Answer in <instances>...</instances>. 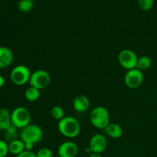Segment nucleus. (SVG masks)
Wrapping results in <instances>:
<instances>
[{"label": "nucleus", "instance_id": "10", "mask_svg": "<svg viewBox=\"0 0 157 157\" xmlns=\"http://www.w3.org/2000/svg\"><path fill=\"white\" fill-rule=\"evenodd\" d=\"M79 149L75 143L66 141L59 146L58 150V156L61 157H76Z\"/></svg>", "mask_w": 157, "mask_h": 157}, {"label": "nucleus", "instance_id": "14", "mask_svg": "<svg viewBox=\"0 0 157 157\" xmlns=\"http://www.w3.org/2000/svg\"><path fill=\"white\" fill-rule=\"evenodd\" d=\"M9 153L13 155H19L25 150V143L21 139H16L9 143Z\"/></svg>", "mask_w": 157, "mask_h": 157}, {"label": "nucleus", "instance_id": "24", "mask_svg": "<svg viewBox=\"0 0 157 157\" xmlns=\"http://www.w3.org/2000/svg\"><path fill=\"white\" fill-rule=\"evenodd\" d=\"M16 157H37L36 153H33L32 151H29V150H25L22 153H20Z\"/></svg>", "mask_w": 157, "mask_h": 157}, {"label": "nucleus", "instance_id": "17", "mask_svg": "<svg viewBox=\"0 0 157 157\" xmlns=\"http://www.w3.org/2000/svg\"><path fill=\"white\" fill-rule=\"evenodd\" d=\"M152 61L148 56H142L138 58L137 64H136V68L140 71L147 70L151 67Z\"/></svg>", "mask_w": 157, "mask_h": 157}, {"label": "nucleus", "instance_id": "9", "mask_svg": "<svg viewBox=\"0 0 157 157\" xmlns=\"http://www.w3.org/2000/svg\"><path fill=\"white\" fill-rule=\"evenodd\" d=\"M107 141L105 136L102 134H94L90 140L89 146L92 153H101L106 150Z\"/></svg>", "mask_w": 157, "mask_h": 157}, {"label": "nucleus", "instance_id": "29", "mask_svg": "<svg viewBox=\"0 0 157 157\" xmlns=\"http://www.w3.org/2000/svg\"><path fill=\"white\" fill-rule=\"evenodd\" d=\"M30 1H33V0H30Z\"/></svg>", "mask_w": 157, "mask_h": 157}, {"label": "nucleus", "instance_id": "20", "mask_svg": "<svg viewBox=\"0 0 157 157\" xmlns=\"http://www.w3.org/2000/svg\"><path fill=\"white\" fill-rule=\"evenodd\" d=\"M51 115L52 117L58 121H61L64 117V111L60 106H55L51 110Z\"/></svg>", "mask_w": 157, "mask_h": 157}, {"label": "nucleus", "instance_id": "23", "mask_svg": "<svg viewBox=\"0 0 157 157\" xmlns=\"http://www.w3.org/2000/svg\"><path fill=\"white\" fill-rule=\"evenodd\" d=\"M37 157H53V153L50 149L43 147L36 153Z\"/></svg>", "mask_w": 157, "mask_h": 157}, {"label": "nucleus", "instance_id": "12", "mask_svg": "<svg viewBox=\"0 0 157 157\" xmlns=\"http://www.w3.org/2000/svg\"><path fill=\"white\" fill-rule=\"evenodd\" d=\"M90 107L89 99L84 95H78L73 100V107L77 112L84 113L87 111Z\"/></svg>", "mask_w": 157, "mask_h": 157}, {"label": "nucleus", "instance_id": "2", "mask_svg": "<svg viewBox=\"0 0 157 157\" xmlns=\"http://www.w3.org/2000/svg\"><path fill=\"white\" fill-rule=\"evenodd\" d=\"M90 121L92 125L96 128L105 129L110 124V114L105 107H97L90 113Z\"/></svg>", "mask_w": 157, "mask_h": 157}, {"label": "nucleus", "instance_id": "1", "mask_svg": "<svg viewBox=\"0 0 157 157\" xmlns=\"http://www.w3.org/2000/svg\"><path fill=\"white\" fill-rule=\"evenodd\" d=\"M58 129L60 133L65 137L75 138L79 135L81 126L78 120L73 117L67 116L59 121Z\"/></svg>", "mask_w": 157, "mask_h": 157}, {"label": "nucleus", "instance_id": "3", "mask_svg": "<svg viewBox=\"0 0 157 157\" xmlns=\"http://www.w3.org/2000/svg\"><path fill=\"white\" fill-rule=\"evenodd\" d=\"M43 137L41 127L35 124H29L23 128L20 133V138L25 144H38Z\"/></svg>", "mask_w": 157, "mask_h": 157}, {"label": "nucleus", "instance_id": "7", "mask_svg": "<svg viewBox=\"0 0 157 157\" xmlns=\"http://www.w3.org/2000/svg\"><path fill=\"white\" fill-rule=\"evenodd\" d=\"M120 64L127 71L136 68L138 58L134 52L130 49H124L118 55Z\"/></svg>", "mask_w": 157, "mask_h": 157}, {"label": "nucleus", "instance_id": "16", "mask_svg": "<svg viewBox=\"0 0 157 157\" xmlns=\"http://www.w3.org/2000/svg\"><path fill=\"white\" fill-rule=\"evenodd\" d=\"M40 95H41L40 90L32 87V86L28 87L25 92V98L29 102H35V101H38L40 98Z\"/></svg>", "mask_w": 157, "mask_h": 157}, {"label": "nucleus", "instance_id": "13", "mask_svg": "<svg viewBox=\"0 0 157 157\" xmlns=\"http://www.w3.org/2000/svg\"><path fill=\"white\" fill-rule=\"evenodd\" d=\"M11 113L6 108H0V130L6 131L12 125Z\"/></svg>", "mask_w": 157, "mask_h": 157}, {"label": "nucleus", "instance_id": "28", "mask_svg": "<svg viewBox=\"0 0 157 157\" xmlns=\"http://www.w3.org/2000/svg\"><path fill=\"white\" fill-rule=\"evenodd\" d=\"M156 99H157V92H156Z\"/></svg>", "mask_w": 157, "mask_h": 157}, {"label": "nucleus", "instance_id": "19", "mask_svg": "<svg viewBox=\"0 0 157 157\" xmlns=\"http://www.w3.org/2000/svg\"><path fill=\"white\" fill-rule=\"evenodd\" d=\"M17 130H18V128H17L16 127H15L13 124H12V125L6 130V141H9V143L11 142V141L15 140L17 139V136H18V135H17V133H17Z\"/></svg>", "mask_w": 157, "mask_h": 157}, {"label": "nucleus", "instance_id": "27", "mask_svg": "<svg viewBox=\"0 0 157 157\" xmlns=\"http://www.w3.org/2000/svg\"><path fill=\"white\" fill-rule=\"evenodd\" d=\"M55 157H61V156H55Z\"/></svg>", "mask_w": 157, "mask_h": 157}, {"label": "nucleus", "instance_id": "25", "mask_svg": "<svg viewBox=\"0 0 157 157\" xmlns=\"http://www.w3.org/2000/svg\"><path fill=\"white\" fill-rule=\"evenodd\" d=\"M5 82H6V81H5L4 77H2V75H0V88L4 86Z\"/></svg>", "mask_w": 157, "mask_h": 157}, {"label": "nucleus", "instance_id": "5", "mask_svg": "<svg viewBox=\"0 0 157 157\" xmlns=\"http://www.w3.org/2000/svg\"><path fill=\"white\" fill-rule=\"evenodd\" d=\"M32 73L29 67L25 65H17L12 70L10 80L15 85L22 86L29 82Z\"/></svg>", "mask_w": 157, "mask_h": 157}, {"label": "nucleus", "instance_id": "6", "mask_svg": "<svg viewBox=\"0 0 157 157\" xmlns=\"http://www.w3.org/2000/svg\"><path fill=\"white\" fill-rule=\"evenodd\" d=\"M29 83L32 87L41 90L48 87L51 83V76L46 71L37 70L32 73Z\"/></svg>", "mask_w": 157, "mask_h": 157}, {"label": "nucleus", "instance_id": "22", "mask_svg": "<svg viewBox=\"0 0 157 157\" xmlns=\"http://www.w3.org/2000/svg\"><path fill=\"white\" fill-rule=\"evenodd\" d=\"M9 152V144L7 141L0 140V157H6Z\"/></svg>", "mask_w": 157, "mask_h": 157}, {"label": "nucleus", "instance_id": "21", "mask_svg": "<svg viewBox=\"0 0 157 157\" xmlns=\"http://www.w3.org/2000/svg\"><path fill=\"white\" fill-rule=\"evenodd\" d=\"M138 5L142 10L149 11L153 8L154 0H138Z\"/></svg>", "mask_w": 157, "mask_h": 157}, {"label": "nucleus", "instance_id": "15", "mask_svg": "<svg viewBox=\"0 0 157 157\" xmlns=\"http://www.w3.org/2000/svg\"><path fill=\"white\" fill-rule=\"evenodd\" d=\"M105 131L107 134L113 139H118L121 137L123 135V129L120 125L117 124H109V125L106 127Z\"/></svg>", "mask_w": 157, "mask_h": 157}, {"label": "nucleus", "instance_id": "26", "mask_svg": "<svg viewBox=\"0 0 157 157\" xmlns=\"http://www.w3.org/2000/svg\"><path fill=\"white\" fill-rule=\"evenodd\" d=\"M89 157H103L101 155V153H90Z\"/></svg>", "mask_w": 157, "mask_h": 157}, {"label": "nucleus", "instance_id": "8", "mask_svg": "<svg viewBox=\"0 0 157 157\" xmlns=\"http://www.w3.org/2000/svg\"><path fill=\"white\" fill-rule=\"evenodd\" d=\"M144 76L142 71L133 68L127 71L124 76V82L129 88L135 89L139 87L144 81Z\"/></svg>", "mask_w": 157, "mask_h": 157}, {"label": "nucleus", "instance_id": "4", "mask_svg": "<svg viewBox=\"0 0 157 157\" xmlns=\"http://www.w3.org/2000/svg\"><path fill=\"white\" fill-rule=\"evenodd\" d=\"M12 124L18 129L25 128L30 124L31 113L27 108L24 107H18L11 113Z\"/></svg>", "mask_w": 157, "mask_h": 157}, {"label": "nucleus", "instance_id": "18", "mask_svg": "<svg viewBox=\"0 0 157 157\" xmlns=\"http://www.w3.org/2000/svg\"><path fill=\"white\" fill-rule=\"evenodd\" d=\"M33 1L30 0H21L18 4V9L20 12L27 13L33 9Z\"/></svg>", "mask_w": 157, "mask_h": 157}, {"label": "nucleus", "instance_id": "11", "mask_svg": "<svg viewBox=\"0 0 157 157\" xmlns=\"http://www.w3.org/2000/svg\"><path fill=\"white\" fill-rule=\"evenodd\" d=\"M13 59L14 55L12 50L5 46H0V69L9 67Z\"/></svg>", "mask_w": 157, "mask_h": 157}]
</instances>
